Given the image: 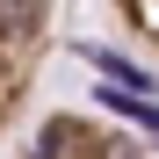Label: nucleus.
Here are the masks:
<instances>
[{
  "instance_id": "nucleus-1",
  "label": "nucleus",
  "mask_w": 159,
  "mask_h": 159,
  "mask_svg": "<svg viewBox=\"0 0 159 159\" xmlns=\"http://www.w3.org/2000/svg\"><path fill=\"white\" fill-rule=\"evenodd\" d=\"M51 29H58V0H0V138L22 123V109L36 94Z\"/></svg>"
},
{
  "instance_id": "nucleus-2",
  "label": "nucleus",
  "mask_w": 159,
  "mask_h": 159,
  "mask_svg": "<svg viewBox=\"0 0 159 159\" xmlns=\"http://www.w3.org/2000/svg\"><path fill=\"white\" fill-rule=\"evenodd\" d=\"M15 159H152L123 123L94 116V109H51L29 138H22Z\"/></svg>"
},
{
  "instance_id": "nucleus-3",
  "label": "nucleus",
  "mask_w": 159,
  "mask_h": 159,
  "mask_svg": "<svg viewBox=\"0 0 159 159\" xmlns=\"http://www.w3.org/2000/svg\"><path fill=\"white\" fill-rule=\"evenodd\" d=\"M116 22H123V36L130 43H145L152 58H159V0H109Z\"/></svg>"
}]
</instances>
